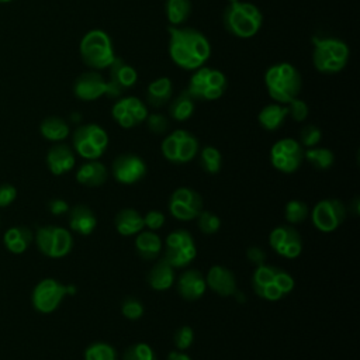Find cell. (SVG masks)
Here are the masks:
<instances>
[{
	"label": "cell",
	"mask_w": 360,
	"mask_h": 360,
	"mask_svg": "<svg viewBox=\"0 0 360 360\" xmlns=\"http://www.w3.org/2000/svg\"><path fill=\"white\" fill-rule=\"evenodd\" d=\"M271 165L283 173H294L304 160V148L292 138L278 139L270 149Z\"/></svg>",
	"instance_id": "14"
},
{
	"label": "cell",
	"mask_w": 360,
	"mask_h": 360,
	"mask_svg": "<svg viewBox=\"0 0 360 360\" xmlns=\"http://www.w3.org/2000/svg\"><path fill=\"white\" fill-rule=\"evenodd\" d=\"M263 22L262 11L249 1L229 3L222 14V24L225 30L238 38L255 37Z\"/></svg>",
	"instance_id": "4"
},
{
	"label": "cell",
	"mask_w": 360,
	"mask_h": 360,
	"mask_svg": "<svg viewBox=\"0 0 360 360\" xmlns=\"http://www.w3.org/2000/svg\"><path fill=\"white\" fill-rule=\"evenodd\" d=\"M285 105L288 108V115H291L294 121L301 122L308 117V105L304 100H300L298 97H295Z\"/></svg>",
	"instance_id": "45"
},
{
	"label": "cell",
	"mask_w": 360,
	"mask_h": 360,
	"mask_svg": "<svg viewBox=\"0 0 360 360\" xmlns=\"http://www.w3.org/2000/svg\"><path fill=\"white\" fill-rule=\"evenodd\" d=\"M121 314L129 321L139 319L143 315V305L138 298L127 297L121 304Z\"/></svg>",
	"instance_id": "41"
},
{
	"label": "cell",
	"mask_w": 360,
	"mask_h": 360,
	"mask_svg": "<svg viewBox=\"0 0 360 360\" xmlns=\"http://www.w3.org/2000/svg\"><path fill=\"white\" fill-rule=\"evenodd\" d=\"M3 239L7 250H10L14 255H21L28 249V246L34 240V235L31 229L27 226H13L6 231Z\"/></svg>",
	"instance_id": "30"
},
{
	"label": "cell",
	"mask_w": 360,
	"mask_h": 360,
	"mask_svg": "<svg viewBox=\"0 0 360 360\" xmlns=\"http://www.w3.org/2000/svg\"><path fill=\"white\" fill-rule=\"evenodd\" d=\"M264 84L269 96L276 103L288 104L301 93L302 79L295 66L288 62H280L266 70Z\"/></svg>",
	"instance_id": "3"
},
{
	"label": "cell",
	"mask_w": 360,
	"mask_h": 360,
	"mask_svg": "<svg viewBox=\"0 0 360 360\" xmlns=\"http://www.w3.org/2000/svg\"><path fill=\"white\" fill-rule=\"evenodd\" d=\"M292 276L281 267L271 264L256 266L252 276V287L256 295L266 301H278L294 290Z\"/></svg>",
	"instance_id": "2"
},
{
	"label": "cell",
	"mask_w": 360,
	"mask_h": 360,
	"mask_svg": "<svg viewBox=\"0 0 360 360\" xmlns=\"http://www.w3.org/2000/svg\"><path fill=\"white\" fill-rule=\"evenodd\" d=\"M84 360H117V352L105 342H94L86 347Z\"/></svg>",
	"instance_id": "37"
},
{
	"label": "cell",
	"mask_w": 360,
	"mask_h": 360,
	"mask_svg": "<svg viewBox=\"0 0 360 360\" xmlns=\"http://www.w3.org/2000/svg\"><path fill=\"white\" fill-rule=\"evenodd\" d=\"M48 207H49L51 214H53V215H63V214L69 212V210H70L69 204H68L65 200H62V198H53V200H51L49 204H48Z\"/></svg>",
	"instance_id": "49"
},
{
	"label": "cell",
	"mask_w": 360,
	"mask_h": 360,
	"mask_svg": "<svg viewBox=\"0 0 360 360\" xmlns=\"http://www.w3.org/2000/svg\"><path fill=\"white\" fill-rule=\"evenodd\" d=\"M174 346L177 350H187L191 345H193V340H194V330L193 328L184 325V326H180L176 332H174Z\"/></svg>",
	"instance_id": "43"
},
{
	"label": "cell",
	"mask_w": 360,
	"mask_h": 360,
	"mask_svg": "<svg viewBox=\"0 0 360 360\" xmlns=\"http://www.w3.org/2000/svg\"><path fill=\"white\" fill-rule=\"evenodd\" d=\"M167 360H191V357L181 350H173L169 353Z\"/></svg>",
	"instance_id": "50"
},
{
	"label": "cell",
	"mask_w": 360,
	"mask_h": 360,
	"mask_svg": "<svg viewBox=\"0 0 360 360\" xmlns=\"http://www.w3.org/2000/svg\"><path fill=\"white\" fill-rule=\"evenodd\" d=\"M269 242L271 249L285 259H295L302 252V238L291 225L276 226L269 235Z\"/></svg>",
	"instance_id": "16"
},
{
	"label": "cell",
	"mask_w": 360,
	"mask_h": 360,
	"mask_svg": "<svg viewBox=\"0 0 360 360\" xmlns=\"http://www.w3.org/2000/svg\"><path fill=\"white\" fill-rule=\"evenodd\" d=\"M194 112V98L187 93V90L181 91L170 104H169V115L176 121H186Z\"/></svg>",
	"instance_id": "34"
},
{
	"label": "cell",
	"mask_w": 360,
	"mask_h": 360,
	"mask_svg": "<svg viewBox=\"0 0 360 360\" xmlns=\"http://www.w3.org/2000/svg\"><path fill=\"white\" fill-rule=\"evenodd\" d=\"M79 51L83 62L94 70L108 68L115 59L112 41L103 30L87 31L80 41Z\"/></svg>",
	"instance_id": "6"
},
{
	"label": "cell",
	"mask_w": 360,
	"mask_h": 360,
	"mask_svg": "<svg viewBox=\"0 0 360 360\" xmlns=\"http://www.w3.org/2000/svg\"><path fill=\"white\" fill-rule=\"evenodd\" d=\"M146 281L155 291L169 290L174 283V267L170 266L165 259H160L150 267Z\"/></svg>",
	"instance_id": "27"
},
{
	"label": "cell",
	"mask_w": 360,
	"mask_h": 360,
	"mask_svg": "<svg viewBox=\"0 0 360 360\" xmlns=\"http://www.w3.org/2000/svg\"><path fill=\"white\" fill-rule=\"evenodd\" d=\"M162 153L172 163H187L195 158L200 145L197 138L186 131L176 129L162 141Z\"/></svg>",
	"instance_id": "11"
},
{
	"label": "cell",
	"mask_w": 360,
	"mask_h": 360,
	"mask_svg": "<svg viewBox=\"0 0 360 360\" xmlns=\"http://www.w3.org/2000/svg\"><path fill=\"white\" fill-rule=\"evenodd\" d=\"M111 115L120 127L128 129L146 120L148 108L138 97H124L115 101L111 108Z\"/></svg>",
	"instance_id": "17"
},
{
	"label": "cell",
	"mask_w": 360,
	"mask_h": 360,
	"mask_svg": "<svg viewBox=\"0 0 360 360\" xmlns=\"http://www.w3.org/2000/svg\"><path fill=\"white\" fill-rule=\"evenodd\" d=\"M186 90L194 100H217L226 90V77L218 69L201 66L191 75Z\"/></svg>",
	"instance_id": "7"
},
{
	"label": "cell",
	"mask_w": 360,
	"mask_h": 360,
	"mask_svg": "<svg viewBox=\"0 0 360 360\" xmlns=\"http://www.w3.org/2000/svg\"><path fill=\"white\" fill-rule=\"evenodd\" d=\"M108 69H110L108 82L111 84H114L121 91H124L125 89L132 87L138 80L136 70L120 56H115V59L108 66Z\"/></svg>",
	"instance_id": "23"
},
{
	"label": "cell",
	"mask_w": 360,
	"mask_h": 360,
	"mask_svg": "<svg viewBox=\"0 0 360 360\" xmlns=\"http://www.w3.org/2000/svg\"><path fill=\"white\" fill-rule=\"evenodd\" d=\"M76 165V158L70 146L65 143L53 145L46 153V166L49 172L55 176H62L70 172Z\"/></svg>",
	"instance_id": "22"
},
{
	"label": "cell",
	"mask_w": 360,
	"mask_h": 360,
	"mask_svg": "<svg viewBox=\"0 0 360 360\" xmlns=\"http://www.w3.org/2000/svg\"><path fill=\"white\" fill-rule=\"evenodd\" d=\"M321 138H322L321 129H319L318 127L312 125V124L305 125V127L301 129V132H300V143H301L302 148L305 146L307 149L316 146V145L319 143Z\"/></svg>",
	"instance_id": "42"
},
{
	"label": "cell",
	"mask_w": 360,
	"mask_h": 360,
	"mask_svg": "<svg viewBox=\"0 0 360 360\" xmlns=\"http://www.w3.org/2000/svg\"><path fill=\"white\" fill-rule=\"evenodd\" d=\"M308 205L301 200H290L284 208V217L291 225L304 222L308 217Z\"/></svg>",
	"instance_id": "38"
},
{
	"label": "cell",
	"mask_w": 360,
	"mask_h": 360,
	"mask_svg": "<svg viewBox=\"0 0 360 360\" xmlns=\"http://www.w3.org/2000/svg\"><path fill=\"white\" fill-rule=\"evenodd\" d=\"M287 115H288V108H287L285 104L271 103V104L264 105L260 110V112L257 115V120H259V124L264 129L276 131L283 125Z\"/></svg>",
	"instance_id": "31"
},
{
	"label": "cell",
	"mask_w": 360,
	"mask_h": 360,
	"mask_svg": "<svg viewBox=\"0 0 360 360\" xmlns=\"http://www.w3.org/2000/svg\"><path fill=\"white\" fill-rule=\"evenodd\" d=\"M229 3H233V1H238V0H228Z\"/></svg>",
	"instance_id": "52"
},
{
	"label": "cell",
	"mask_w": 360,
	"mask_h": 360,
	"mask_svg": "<svg viewBox=\"0 0 360 360\" xmlns=\"http://www.w3.org/2000/svg\"><path fill=\"white\" fill-rule=\"evenodd\" d=\"M122 360H156V354L148 343L139 342L127 347Z\"/></svg>",
	"instance_id": "39"
},
{
	"label": "cell",
	"mask_w": 360,
	"mask_h": 360,
	"mask_svg": "<svg viewBox=\"0 0 360 360\" xmlns=\"http://www.w3.org/2000/svg\"><path fill=\"white\" fill-rule=\"evenodd\" d=\"M166 217L163 215V212L156 211V210H150L143 215V225L149 229V231H158L165 225Z\"/></svg>",
	"instance_id": "46"
},
{
	"label": "cell",
	"mask_w": 360,
	"mask_h": 360,
	"mask_svg": "<svg viewBox=\"0 0 360 360\" xmlns=\"http://www.w3.org/2000/svg\"><path fill=\"white\" fill-rule=\"evenodd\" d=\"M146 125L149 128V131L152 134H156V135H162V134H166L169 131V120L162 115V114H158V112H153V114H148L146 117Z\"/></svg>",
	"instance_id": "44"
},
{
	"label": "cell",
	"mask_w": 360,
	"mask_h": 360,
	"mask_svg": "<svg viewBox=\"0 0 360 360\" xmlns=\"http://www.w3.org/2000/svg\"><path fill=\"white\" fill-rule=\"evenodd\" d=\"M73 93L83 101H93L108 94V83L98 72L89 70L75 80Z\"/></svg>",
	"instance_id": "19"
},
{
	"label": "cell",
	"mask_w": 360,
	"mask_h": 360,
	"mask_svg": "<svg viewBox=\"0 0 360 360\" xmlns=\"http://www.w3.org/2000/svg\"><path fill=\"white\" fill-rule=\"evenodd\" d=\"M304 159L318 170H326L333 165V152L328 148H308L304 150Z\"/></svg>",
	"instance_id": "35"
},
{
	"label": "cell",
	"mask_w": 360,
	"mask_h": 360,
	"mask_svg": "<svg viewBox=\"0 0 360 360\" xmlns=\"http://www.w3.org/2000/svg\"><path fill=\"white\" fill-rule=\"evenodd\" d=\"M312 63L318 72L332 75L347 65L350 51L342 39L312 37Z\"/></svg>",
	"instance_id": "5"
},
{
	"label": "cell",
	"mask_w": 360,
	"mask_h": 360,
	"mask_svg": "<svg viewBox=\"0 0 360 360\" xmlns=\"http://www.w3.org/2000/svg\"><path fill=\"white\" fill-rule=\"evenodd\" d=\"M207 290L205 276L197 269L186 270L177 280V291L186 301L200 300Z\"/></svg>",
	"instance_id": "21"
},
{
	"label": "cell",
	"mask_w": 360,
	"mask_h": 360,
	"mask_svg": "<svg viewBox=\"0 0 360 360\" xmlns=\"http://www.w3.org/2000/svg\"><path fill=\"white\" fill-rule=\"evenodd\" d=\"M97 226V218L94 212L83 204H79L69 210V228L83 236L90 235Z\"/></svg>",
	"instance_id": "24"
},
{
	"label": "cell",
	"mask_w": 360,
	"mask_h": 360,
	"mask_svg": "<svg viewBox=\"0 0 360 360\" xmlns=\"http://www.w3.org/2000/svg\"><path fill=\"white\" fill-rule=\"evenodd\" d=\"M34 239L39 252L52 259L66 256L73 246L72 233L66 228L56 225H46L38 228Z\"/></svg>",
	"instance_id": "10"
},
{
	"label": "cell",
	"mask_w": 360,
	"mask_h": 360,
	"mask_svg": "<svg viewBox=\"0 0 360 360\" xmlns=\"http://www.w3.org/2000/svg\"><path fill=\"white\" fill-rule=\"evenodd\" d=\"M108 177L107 167L98 160H87L76 172V180L86 187H98Z\"/></svg>",
	"instance_id": "25"
},
{
	"label": "cell",
	"mask_w": 360,
	"mask_h": 360,
	"mask_svg": "<svg viewBox=\"0 0 360 360\" xmlns=\"http://www.w3.org/2000/svg\"><path fill=\"white\" fill-rule=\"evenodd\" d=\"M135 249L143 260H155L159 257L163 249V242L155 231L142 229L139 233H136Z\"/></svg>",
	"instance_id": "26"
},
{
	"label": "cell",
	"mask_w": 360,
	"mask_h": 360,
	"mask_svg": "<svg viewBox=\"0 0 360 360\" xmlns=\"http://www.w3.org/2000/svg\"><path fill=\"white\" fill-rule=\"evenodd\" d=\"M207 287H210L214 292H217L221 297H231L236 292V278L235 274L219 264H215L210 267L207 276H205Z\"/></svg>",
	"instance_id": "20"
},
{
	"label": "cell",
	"mask_w": 360,
	"mask_h": 360,
	"mask_svg": "<svg viewBox=\"0 0 360 360\" xmlns=\"http://www.w3.org/2000/svg\"><path fill=\"white\" fill-rule=\"evenodd\" d=\"M197 256L193 235L186 229H174L166 236L163 259L174 269L188 266Z\"/></svg>",
	"instance_id": "9"
},
{
	"label": "cell",
	"mask_w": 360,
	"mask_h": 360,
	"mask_svg": "<svg viewBox=\"0 0 360 360\" xmlns=\"http://www.w3.org/2000/svg\"><path fill=\"white\" fill-rule=\"evenodd\" d=\"M173 93V84L172 80L166 76L158 77L153 82L149 83L145 97H146V103L155 108L163 107L166 103L170 101Z\"/></svg>",
	"instance_id": "29"
},
{
	"label": "cell",
	"mask_w": 360,
	"mask_h": 360,
	"mask_svg": "<svg viewBox=\"0 0 360 360\" xmlns=\"http://www.w3.org/2000/svg\"><path fill=\"white\" fill-rule=\"evenodd\" d=\"M114 224H115V229L122 236L136 235L145 228L143 217L134 208H124L118 211L115 215Z\"/></svg>",
	"instance_id": "28"
},
{
	"label": "cell",
	"mask_w": 360,
	"mask_h": 360,
	"mask_svg": "<svg viewBox=\"0 0 360 360\" xmlns=\"http://www.w3.org/2000/svg\"><path fill=\"white\" fill-rule=\"evenodd\" d=\"M347 214L346 205L338 198H325L315 204L311 212L314 226L325 233L336 231Z\"/></svg>",
	"instance_id": "13"
},
{
	"label": "cell",
	"mask_w": 360,
	"mask_h": 360,
	"mask_svg": "<svg viewBox=\"0 0 360 360\" xmlns=\"http://www.w3.org/2000/svg\"><path fill=\"white\" fill-rule=\"evenodd\" d=\"M200 165L204 169V172L210 174L218 173L222 165L221 152L215 146H204L200 152Z\"/></svg>",
	"instance_id": "36"
},
{
	"label": "cell",
	"mask_w": 360,
	"mask_h": 360,
	"mask_svg": "<svg viewBox=\"0 0 360 360\" xmlns=\"http://www.w3.org/2000/svg\"><path fill=\"white\" fill-rule=\"evenodd\" d=\"M201 195L190 187H179L169 200L170 214L179 221H191L202 211Z\"/></svg>",
	"instance_id": "15"
},
{
	"label": "cell",
	"mask_w": 360,
	"mask_h": 360,
	"mask_svg": "<svg viewBox=\"0 0 360 360\" xmlns=\"http://www.w3.org/2000/svg\"><path fill=\"white\" fill-rule=\"evenodd\" d=\"M146 163L134 153L118 155L112 162V176L118 183L134 184L146 174Z\"/></svg>",
	"instance_id": "18"
},
{
	"label": "cell",
	"mask_w": 360,
	"mask_h": 360,
	"mask_svg": "<svg viewBox=\"0 0 360 360\" xmlns=\"http://www.w3.org/2000/svg\"><path fill=\"white\" fill-rule=\"evenodd\" d=\"M39 132L45 139L59 142V141H63V139L68 138L70 129H69L68 122L63 118H60V117H46L39 124Z\"/></svg>",
	"instance_id": "32"
},
{
	"label": "cell",
	"mask_w": 360,
	"mask_h": 360,
	"mask_svg": "<svg viewBox=\"0 0 360 360\" xmlns=\"http://www.w3.org/2000/svg\"><path fill=\"white\" fill-rule=\"evenodd\" d=\"M11 0H0V3H10Z\"/></svg>",
	"instance_id": "51"
},
{
	"label": "cell",
	"mask_w": 360,
	"mask_h": 360,
	"mask_svg": "<svg viewBox=\"0 0 360 360\" xmlns=\"http://www.w3.org/2000/svg\"><path fill=\"white\" fill-rule=\"evenodd\" d=\"M72 142L79 156L86 160H97L108 146V135L98 124H84L75 129Z\"/></svg>",
	"instance_id": "8"
},
{
	"label": "cell",
	"mask_w": 360,
	"mask_h": 360,
	"mask_svg": "<svg viewBox=\"0 0 360 360\" xmlns=\"http://www.w3.org/2000/svg\"><path fill=\"white\" fill-rule=\"evenodd\" d=\"M73 285H65L55 278L41 280L32 291V305L38 312L51 314L53 312L66 294H75Z\"/></svg>",
	"instance_id": "12"
},
{
	"label": "cell",
	"mask_w": 360,
	"mask_h": 360,
	"mask_svg": "<svg viewBox=\"0 0 360 360\" xmlns=\"http://www.w3.org/2000/svg\"><path fill=\"white\" fill-rule=\"evenodd\" d=\"M17 198V188L11 184H0V208L10 205Z\"/></svg>",
	"instance_id": "47"
},
{
	"label": "cell",
	"mask_w": 360,
	"mask_h": 360,
	"mask_svg": "<svg viewBox=\"0 0 360 360\" xmlns=\"http://www.w3.org/2000/svg\"><path fill=\"white\" fill-rule=\"evenodd\" d=\"M195 219H197V225H198L200 231L205 235H212V233L218 232L221 228L219 217L211 211L202 210Z\"/></svg>",
	"instance_id": "40"
},
{
	"label": "cell",
	"mask_w": 360,
	"mask_h": 360,
	"mask_svg": "<svg viewBox=\"0 0 360 360\" xmlns=\"http://www.w3.org/2000/svg\"><path fill=\"white\" fill-rule=\"evenodd\" d=\"M246 257L249 259V262H252L255 266H260V264H264L266 263V259H267V255L266 252L259 248V246H250L246 250Z\"/></svg>",
	"instance_id": "48"
},
{
	"label": "cell",
	"mask_w": 360,
	"mask_h": 360,
	"mask_svg": "<svg viewBox=\"0 0 360 360\" xmlns=\"http://www.w3.org/2000/svg\"><path fill=\"white\" fill-rule=\"evenodd\" d=\"M166 18L173 27H180L191 14L190 0H166L165 4Z\"/></svg>",
	"instance_id": "33"
},
{
	"label": "cell",
	"mask_w": 360,
	"mask_h": 360,
	"mask_svg": "<svg viewBox=\"0 0 360 360\" xmlns=\"http://www.w3.org/2000/svg\"><path fill=\"white\" fill-rule=\"evenodd\" d=\"M169 31V55L184 70H195L205 65L211 55L207 37L195 28L173 27Z\"/></svg>",
	"instance_id": "1"
}]
</instances>
